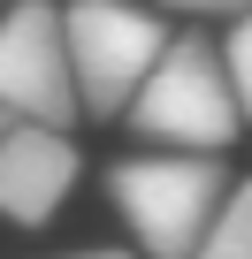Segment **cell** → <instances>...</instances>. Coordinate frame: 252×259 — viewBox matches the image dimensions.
<instances>
[{
    "label": "cell",
    "instance_id": "9",
    "mask_svg": "<svg viewBox=\"0 0 252 259\" xmlns=\"http://www.w3.org/2000/svg\"><path fill=\"white\" fill-rule=\"evenodd\" d=\"M61 259H138V251H61Z\"/></svg>",
    "mask_w": 252,
    "mask_h": 259
},
{
    "label": "cell",
    "instance_id": "11",
    "mask_svg": "<svg viewBox=\"0 0 252 259\" xmlns=\"http://www.w3.org/2000/svg\"><path fill=\"white\" fill-rule=\"evenodd\" d=\"M0 8H8V0H0Z\"/></svg>",
    "mask_w": 252,
    "mask_h": 259
},
{
    "label": "cell",
    "instance_id": "7",
    "mask_svg": "<svg viewBox=\"0 0 252 259\" xmlns=\"http://www.w3.org/2000/svg\"><path fill=\"white\" fill-rule=\"evenodd\" d=\"M222 46V76H229V92H237V114L252 122V8L229 23V38H214Z\"/></svg>",
    "mask_w": 252,
    "mask_h": 259
},
{
    "label": "cell",
    "instance_id": "3",
    "mask_svg": "<svg viewBox=\"0 0 252 259\" xmlns=\"http://www.w3.org/2000/svg\"><path fill=\"white\" fill-rule=\"evenodd\" d=\"M168 16L146 0H69L61 8V54H69V84H77V114L92 122H122L130 92L146 84V69L168 46Z\"/></svg>",
    "mask_w": 252,
    "mask_h": 259
},
{
    "label": "cell",
    "instance_id": "4",
    "mask_svg": "<svg viewBox=\"0 0 252 259\" xmlns=\"http://www.w3.org/2000/svg\"><path fill=\"white\" fill-rule=\"evenodd\" d=\"M0 114L8 122H77V84L61 54V8L54 0H8L0 8Z\"/></svg>",
    "mask_w": 252,
    "mask_h": 259
},
{
    "label": "cell",
    "instance_id": "6",
    "mask_svg": "<svg viewBox=\"0 0 252 259\" xmlns=\"http://www.w3.org/2000/svg\"><path fill=\"white\" fill-rule=\"evenodd\" d=\"M191 259H252V176L229 183V198L214 206V221L191 244Z\"/></svg>",
    "mask_w": 252,
    "mask_h": 259
},
{
    "label": "cell",
    "instance_id": "5",
    "mask_svg": "<svg viewBox=\"0 0 252 259\" xmlns=\"http://www.w3.org/2000/svg\"><path fill=\"white\" fill-rule=\"evenodd\" d=\"M77 176H84V145L69 130H46V122L0 130V221L46 229L61 213V198L77 191Z\"/></svg>",
    "mask_w": 252,
    "mask_h": 259
},
{
    "label": "cell",
    "instance_id": "1",
    "mask_svg": "<svg viewBox=\"0 0 252 259\" xmlns=\"http://www.w3.org/2000/svg\"><path fill=\"white\" fill-rule=\"evenodd\" d=\"M122 122H130L146 145H161V153H229L244 114H237V92L222 76V46L206 31H168L161 61L130 92Z\"/></svg>",
    "mask_w": 252,
    "mask_h": 259
},
{
    "label": "cell",
    "instance_id": "8",
    "mask_svg": "<svg viewBox=\"0 0 252 259\" xmlns=\"http://www.w3.org/2000/svg\"><path fill=\"white\" fill-rule=\"evenodd\" d=\"M161 16H191V23H206V16H244L252 0H153Z\"/></svg>",
    "mask_w": 252,
    "mask_h": 259
},
{
    "label": "cell",
    "instance_id": "10",
    "mask_svg": "<svg viewBox=\"0 0 252 259\" xmlns=\"http://www.w3.org/2000/svg\"><path fill=\"white\" fill-rule=\"evenodd\" d=\"M0 130H8V114H0Z\"/></svg>",
    "mask_w": 252,
    "mask_h": 259
},
{
    "label": "cell",
    "instance_id": "2",
    "mask_svg": "<svg viewBox=\"0 0 252 259\" xmlns=\"http://www.w3.org/2000/svg\"><path fill=\"white\" fill-rule=\"evenodd\" d=\"M107 198L146 259H191L214 206L229 198L222 153H130L107 168Z\"/></svg>",
    "mask_w": 252,
    "mask_h": 259
}]
</instances>
